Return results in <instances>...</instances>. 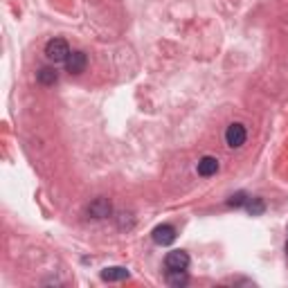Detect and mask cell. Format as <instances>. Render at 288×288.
Here are the masks:
<instances>
[{
  "label": "cell",
  "instance_id": "cell-1",
  "mask_svg": "<svg viewBox=\"0 0 288 288\" xmlns=\"http://www.w3.org/2000/svg\"><path fill=\"white\" fill-rule=\"evenodd\" d=\"M70 45L65 39H50L48 43H45V57H48L50 61H54V63H65V59L70 57Z\"/></svg>",
  "mask_w": 288,
  "mask_h": 288
},
{
  "label": "cell",
  "instance_id": "cell-2",
  "mask_svg": "<svg viewBox=\"0 0 288 288\" xmlns=\"http://www.w3.org/2000/svg\"><path fill=\"white\" fill-rule=\"evenodd\" d=\"M245 137H248V131H245L243 124L234 122V124H230L228 131H225V142H228V147L230 149H239L245 144Z\"/></svg>",
  "mask_w": 288,
  "mask_h": 288
},
{
  "label": "cell",
  "instance_id": "cell-3",
  "mask_svg": "<svg viewBox=\"0 0 288 288\" xmlns=\"http://www.w3.org/2000/svg\"><path fill=\"white\" fill-rule=\"evenodd\" d=\"M165 268L169 273H173V270H187L189 268V254L185 250H171L165 257Z\"/></svg>",
  "mask_w": 288,
  "mask_h": 288
},
{
  "label": "cell",
  "instance_id": "cell-4",
  "mask_svg": "<svg viewBox=\"0 0 288 288\" xmlns=\"http://www.w3.org/2000/svg\"><path fill=\"white\" fill-rule=\"evenodd\" d=\"M86 65H88V57H86V52H81V50L70 52V57L65 59V70H68L70 74H81L83 70H86Z\"/></svg>",
  "mask_w": 288,
  "mask_h": 288
},
{
  "label": "cell",
  "instance_id": "cell-5",
  "mask_svg": "<svg viewBox=\"0 0 288 288\" xmlns=\"http://www.w3.org/2000/svg\"><path fill=\"white\" fill-rule=\"evenodd\" d=\"M153 241L158 245H171L176 241V230L171 228V225H158L153 230Z\"/></svg>",
  "mask_w": 288,
  "mask_h": 288
},
{
  "label": "cell",
  "instance_id": "cell-6",
  "mask_svg": "<svg viewBox=\"0 0 288 288\" xmlns=\"http://www.w3.org/2000/svg\"><path fill=\"white\" fill-rule=\"evenodd\" d=\"M111 212H113V207L106 198H95L88 205V214L93 219H106V216H111Z\"/></svg>",
  "mask_w": 288,
  "mask_h": 288
},
{
  "label": "cell",
  "instance_id": "cell-7",
  "mask_svg": "<svg viewBox=\"0 0 288 288\" xmlns=\"http://www.w3.org/2000/svg\"><path fill=\"white\" fill-rule=\"evenodd\" d=\"M196 169H198V176L210 178L219 171V160H216L214 156H203L198 160V167H196Z\"/></svg>",
  "mask_w": 288,
  "mask_h": 288
},
{
  "label": "cell",
  "instance_id": "cell-8",
  "mask_svg": "<svg viewBox=\"0 0 288 288\" xmlns=\"http://www.w3.org/2000/svg\"><path fill=\"white\" fill-rule=\"evenodd\" d=\"M102 279H104V282H124V279H128V270L122 268V266L104 268L102 270Z\"/></svg>",
  "mask_w": 288,
  "mask_h": 288
},
{
  "label": "cell",
  "instance_id": "cell-9",
  "mask_svg": "<svg viewBox=\"0 0 288 288\" xmlns=\"http://www.w3.org/2000/svg\"><path fill=\"white\" fill-rule=\"evenodd\" d=\"M57 79H59V74H57V70H54V68H41L39 81L43 83V86H54Z\"/></svg>",
  "mask_w": 288,
  "mask_h": 288
},
{
  "label": "cell",
  "instance_id": "cell-10",
  "mask_svg": "<svg viewBox=\"0 0 288 288\" xmlns=\"http://www.w3.org/2000/svg\"><path fill=\"white\" fill-rule=\"evenodd\" d=\"M245 207H248V212L252 216H259V214H264L266 205H264V200L261 198H252V200H245Z\"/></svg>",
  "mask_w": 288,
  "mask_h": 288
},
{
  "label": "cell",
  "instance_id": "cell-11",
  "mask_svg": "<svg viewBox=\"0 0 288 288\" xmlns=\"http://www.w3.org/2000/svg\"><path fill=\"white\" fill-rule=\"evenodd\" d=\"M169 284H171V286H180V284H187L185 270H173V273H169Z\"/></svg>",
  "mask_w": 288,
  "mask_h": 288
},
{
  "label": "cell",
  "instance_id": "cell-12",
  "mask_svg": "<svg viewBox=\"0 0 288 288\" xmlns=\"http://www.w3.org/2000/svg\"><path fill=\"white\" fill-rule=\"evenodd\" d=\"M228 203H230L232 207H241V205H245V194H243V191H239V194H234L232 198L228 200Z\"/></svg>",
  "mask_w": 288,
  "mask_h": 288
},
{
  "label": "cell",
  "instance_id": "cell-13",
  "mask_svg": "<svg viewBox=\"0 0 288 288\" xmlns=\"http://www.w3.org/2000/svg\"><path fill=\"white\" fill-rule=\"evenodd\" d=\"M286 254H288V243H286Z\"/></svg>",
  "mask_w": 288,
  "mask_h": 288
}]
</instances>
